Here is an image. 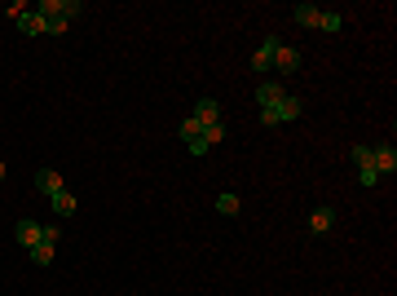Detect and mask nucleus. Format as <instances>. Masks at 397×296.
<instances>
[{"label": "nucleus", "mask_w": 397, "mask_h": 296, "mask_svg": "<svg viewBox=\"0 0 397 296\" xmlns=\"http://www.w3.org/2000/svg\"><path fill=\"white\" fill-rule=\"evenodd\" d=\"M353 164H358V182H362V186H376L380 182L376 164H371V146H353Z\"/></svg>", "instance_id": "f257e3e1"}, {"label": "nucleus", "mask_w": 397, "mask_h": 296, "mask_svg": "<svg viewBox=\"0 0 397 296\" xmlns=\"http://www.w3.org/2000/svg\"><path fill=\"white\" fill-rule=\"evenodd\" d=\"M279 35H265V44H261V49L256 53H252V71H256V76H261V71H270L274 67V49H279Z\"/></svg>", "instance_id": "f03ea898"}, {"label": "nucleus", "mask_w": 397, "mask_h": 296, "mask_svg": "<svg viewBox=\"0 0 397 296\" xmlns=\"http://www.w3.org/2000/svg\"><path fill=\"white\" fill-rule=\"evenodd\" d=\"M35 9H40L44 18H76V14H80V5H76V0H40Z\"/></svg>", "instance_id": "7ed1b4c3"}, {"label": "nucleus", "mask_w": 397, "mask_h": 296, "mask_svg": "<svg viewBox=\"0 0 397 296\" xmlns=\"http://www.w3.org/2000/svg\"><path fill=\"white\" fill-rule=\"evenodd\" d=\"M371 164H376L380 177H393L397 173V150L393 146H376V150H371Z\"/></svg>", "instance_id": "20e7f679"}, {"label": "nucleus", "mask_w": 397, "mask_h": 296, "mask_svg": "<svg viewBox=\"0 0 397 296\" xmlns=\"http://www.w3.org/2000/svg\"><path fill=\"white\" fill-rule=\"evenodd\" d=\"M18 31H27V35H44V31H49V18H44L40 9H27V14L18 18Z\"/></svg>", "instance_id": "39448f33"}, {"label": "nucleus", "mask_w": 397, "mask_h": 296, "mask_svg": "<svg viewBox=\"0 0 397 296\" xmlns=\"http://www.w3.org/2000/svg\"><path fill=\"white\" fill-rule=\"evenodd\" d=\"M35 191H40V195H58V191H67V186H62V177H58L53 168H40V173H35Z\"/></svg>", "instance_id": "423d86ee"}, {"label": "nucleus", "mask_w": 397, "mask_h": 296, "mask_svg": "<svg viewBox=\"0 0 397 296\" xmlns=\"http://www.w3.org/2000/svg\"><path fill=\"white\" fill-rule=\"evenodd\" d=\"M14 234H18V243H22V247H27V252H31V247L40 243V234H44V226H35V221L27 217V221H18V226H14Z\"/></svg>", "instance_id": "0eeeda50"}, {"label": "nucleus", "mask_w": 397, "mask_h": 296, "mask_svg": "<svg viewBox=\"0 0 397 296\" xmlns=\"http://www.w3.org/2000/svg\"><path fill=\"white\" fill-rule=\"evenodd\" d=\"M195 120H199L203 128L221 120V106H216V98H199V102H195Z\"/></svg>", "instance_id": "6e6552de"}, {"label": "nucleus", "mask_w": 397, "mask_h": 296, "mask_svg": "<svg viewBox=\"0 0 397 296\" xmlns=\"http://www.w3.org/2000/svg\"><path fill=\"white\" fill-rule=\"evenodd\" d=\"M274 67H279L283 76H287V71H296V67H300V49H292V44H279V49H274Z\"/></svg>", "instance_id": "1a4fd4ad"}, {"label": "nucleus", "mask_w": 397, "mask_h": 296, "mask_svg": "<svg viewBox=\"0 0 397 296\" xmlns=\"http://www.w3.org/2000/svg\"><path fill=\"white\" fill-rule=\"evenodd\" d=\"M331 226H335V208H327V204L314 208V217H309V230H314V234H327Z\"/></svg>", "instance_id": "9d476101"}, {"label": "nucleus", "mask_w": 397, "mask_h": 296, "mask_svg": "<svg viewBox=\"0 0 397 296\" xmlns=\"http://www.w3.org/2000/svg\"><path fill=\"white\" fill-rule=\"evenodd\" d=\"M300 115H305V102L300 98H279V124H287V120H300Z\"/></svg>", "instance_id": "9b49d317"}, {"label": "nucleus", "mask_w": 397, "mask_h": 296, "mask_svg": "<svg viewBox=\"0 0 397 296\" xmlns=\"http://www.w3.org/2000/svg\"><path fill=\"white\" fill-rule=\"evenodd\" d=\"M292 18L300 22V27H318V22H322V9H318V5H296Z\"/></svg>", "instance_id": "f8f14e48"}, {"label": "nucleus", "mask_w": 397, "mask_h": 296, "mask_svg": "<svg viewBox=\"0 0 397 296\" xmlns=\"http://www.w3.org/2000/svg\"><path fill=\"white\" fill-rule=\"evenodd\" d=\"M49 204H53V212H58V217H76V195H71V191H58L53 199H49Z\"/></svg>", "instance_id": "ddd939ff"}, {"label": "nucleus", "mask_w": 397, "mask_h": 296, "mask_svg": "<svg viewBox=\"0 0 397 296\" xmlns=\"http://www.w3.org/2000/svg\"><path fill=\"white\" fill-rule=\"evenodd\" d=\"M344 27V14H335V9H322V22H318V31H327V35H335Z\"/></svg>", "instance_id": "4468645a"}, {"label": "nucleus", "mask_w": 397, "mask_h": 296, "mask_svg": "<svg viewBox=\"0 0 397 296\" xmlns=\"http://www.w3.org/2000/svg\"><path fill=\"white\" fill-rule=\"evenodd\" d=\"M279 98H283V85H261V89H256V102H261V106H274Z\"/></svg>", "instance_id": "2eb2a0df"}, {"label": "nucleus", "mask_w": 397, "mask_h": 296, "mask_svg": "<svg viewBox=\"0 0 397 296\" xmlns=\"http://www.w3.org/2000/svg\"><path fill=\"white\" fill-rule=\"evenodd\" d=\"M53 247H58V243H35V247H31V261H35V265H53Z\"/></svg>", "instance_id": "dca6fc26"}, {"label": "nucleus", "mask_w": 397, "mask_h": 296, "mask_svg": "<svg viewBox=\"0 0 397 296\" xmlns=\"http://www.w3.org/2000/svg\"><path fill=\"white\" fill-rule=\"evenodd\" d=\"M216 212L221 217H238V195H216Z\"/></svg>", "instance_id": "f3484780"}, {"label": "nucleus", "mask_w": 397, "mask_h": 296, "mask_svg": "<svg viewBox=\"0 0 397 296\" xmlns=\"http://www.w3.org/2000/svg\"><path fill=\"white\" fill-rule=\"evenodd\" d=\"M203 141H208V146H216V141H225V124L216 120V124H208L203 128Z\"/></svg>", "instance_id": "a211bd4d"}, {"label": "nucleus", "mask_w": 397, "mask_h": 296, "mask_svg": "<svg viewBox=\"0 0 397 296\" xmlns=\"http://www.w3.org/2000/svg\"><path fill=\"white\" fill-rule=\"evenodd\" d=\"M199 133H203V124L195 120V115H190V120H182V137H186V141H195Z\"/></svg>", "instance_id": "6ab92c4d"}, {"label": "nucleus", "mask_w": 397, "mask_h": 296, "mask_svg": "<svg viewBox=\"0 0 397 296\" xmlns=\"http://www.w3.org/2000/svg\"><path fill=\"white\" fill-rule=\"evenodd\" d=\"M261 124H279V102H274V106H261Z\"/></svg>", "instance_id": "aec40b11"}, {"label": "nucleus", "mask_w": 397, "mask_h": 296, "mask_svg": "<svg viewBox=\"0 0 397 296\" xmlns=\"http://www.w3.org/2000/svg\"><path fill=\"white\" fill-rule=\"evenodd\" d=\"M62 239V226H44V234H40V243H58Z\"/></svg>", "instance_id": "412c9836"}, {"label": "nucleus", "mask_w": 397, "mask_h": 296, "mask_svg": "<svg viewBox=\"0 0 397 296\" xmlns=\"http://www.w3.org/2000/svg\"><path fill=\"white\" fill-rule=\"evenodd\" d=\"M0 182H5V164H0Z\"/></svg>", "instance_id": "4be33fe9"}]
</instances>
